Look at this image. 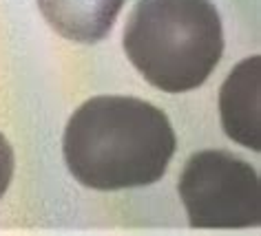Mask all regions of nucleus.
Masks as SVG:
<instances>
[{
    "label": "nucleus",
    "mask_w": 261,
    "mask_h": 236,
    "mask_svg": "<svg viewBox=\"0 0 261 236\" xmlns=\"http://www.w3.org/2000/svg\"><path fill=\"white\" fill-rule=\"evenodd\" d=\"M177 137L164 110L138 97H91L71 115L62 155L77 183L91 190H128L166 174Z\"/></svg>",
    "instance_id": "obj_1"
},
{
    "label": "nucleus",
    "mask_w": 261,
    "mask_h": 236,
    "mask_svg": "<svg viewBox=\"0 0 261 236\" xmlns=\"http://www.w3.org/2000/svg\"><path fill=\"white\" fill-rule=\"evenodd\" d=\"M124 53L151 86L193 91L224 53L219 11L211 0H138L124 27Z\"/></svg>",
    "instance_id": "obj_2"
},
{
    "label": "nucleus",
    "mask_w": 261,
    "mask_h": 236,
    "mask_svg": "<svg viewBox=\"0 0 261 236\" xmlns=\"http://www.w3.org/2000/svg\"><path fill=\"white\" fill-rule=\"evenodd\" d=\"M177 192L195 229L259 225V174L228 150L195 153L181 170Z\"/></svg>",
    "instance_id": "obj_3"
},
{
    "label": "nucleus",
    "mask_w": 261,
    "mask_h": 236,
    "mask_svg": "<svg viewBox=\"0 0 261 236\" xmlns=\"http://www.w3.org/2000/svg\"><path fill=\"white\" fill-rule=\"evenodd\" d=\"M261 57L241 60L219 91V115L224 133L239 146L261 150Z\"/></svg>",
    "instance_id": "obj_4"
},
{
    "label": "nucleus",
    "mask_w": 261,
    "mask_h": 236,
    "mask_svg": "<svg viewBox=\"0 0 261 236\" xmlns=\"http://www.w3.org/2000/svg\"><path fill=\"white\" fill-rule=\"evenodd\" d=\"M44 20L71 42L95 44L104 40L126 0H36Z\"/></svg>",
    "instance_id": "obj_5"
},
{
    "label": "nucleus",
    "mask_w": 261,
    "mask_h": 236,
    "mask_svg": "<svg viewBox=\"0 0 261 236\" xmlns=\"http://www.w3.org/2000/svg\"><path fill=\"white\" fill-rule=\"evenodd\" d=\"M14 168H16L14 148H11V143L7 141V137L0 133V201H3L11 179H14Z\"/></svg>",
    "instance_id": "obj_6"
}]
</instances>
